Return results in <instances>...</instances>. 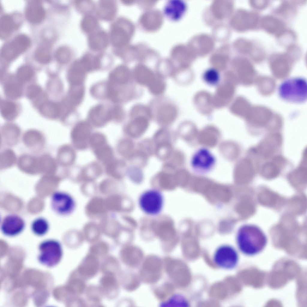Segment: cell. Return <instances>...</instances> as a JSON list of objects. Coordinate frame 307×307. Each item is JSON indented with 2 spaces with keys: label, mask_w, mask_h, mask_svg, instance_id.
Listing matches in <instances>:
<instances>
[{
  "label": "cell",
  "mask_w": 307,
  "mask_h": 307,
  "mask_svg": "<svg viewBox=\"0 0 307 307\" xmlns=\"http://www.w3.org/2000/svg\"><path fill=\"white\" fill-rule=\"evenodd\" d=\"M236 242L240 251L248 256L256 255L265 247L267 239L261 229L253 225H246L239 229Z\"/></svg>",
  "instance_id": "cell-1"
},
{
  "label": "cell",
  "mask_w": 307,
  "mask_h": 307,
  "mask_svg": "<svg viewBox=\"0 0 307 307\" xmlns=\"http://www.w3.org/2000/svg\"><path fill=\"white\" fill-rule=\"evenodd\" d=\"M130 121L124 128L125 133L137 137L147 129L152 119L151 109L148 105L141 103L134 104L129 114Z\"/></svg>",
  "instance_id": "cell-2"
},
{
  "label": "cell",
  "mask_w": 307,
  "mask_h": 307,
  "mask_svg": "<svg viewBox=\"0 0 307 307\" xmlns=\"http://www.w3.org/2000/svg\"><path fill=\"white\" fill-rule=\"evenodd\" d=\"M151 110L152 119L162 126L172 123L176 119L177 110L174 102L163 95L154 97L148 104Z\"/></svg>",
  "instance_id": "cell-3"
},
{
  "label": "cell",
  "mask_w": 307,
  "mask_h": 307,
  "mask_svg": "<svg viewBox=\"0 0 307 307\" xmlns=\"http://www.w3.org/2000/svg\"><path fill=\"white\" fill-rule=\"evenodd\" d=\"M278 92L281 98L286 101L302 103L307 99L306 80L301 77L288 79L280 84Z\"/></svg>",
  "instance_id": "cell-4"
},
{
  "label": "cell",
  "mask_w": 307,
  "mask_h": 307,
  "mask_svg": "<svg viewBox=\"0 0 307 307\" xmlns=\"http://www.w3.org/2000/svg\"><path fill=\"white\" fill-rule=\"evenodd\" d=\"M163 270L162 259L151 254L145 258L138 274L142 282L154 285L161 279Z\"/></svg>",
  "instance_id": "cell-5"
},
{
  "label": "cell",
  "mask_w": 307,
  "mask_h": 307,
  "mask_svg": "<svg viewBox=\"0 0 307 307\" xmlns=\"http://www.w3.org/2000/svg\"><path fill=\"white\" fill-rule=\"evenodd\" d=\"M164 201L162 192L158 189L153 188L145 191L141 194L138 204L144 213L149 216H154L161 212Z\"/></svg>",
  "instance_id": "cell-6"
},
{
  "label": "cell",
  "mask_w": 307,
  "mask_h": 307,
  "mask_svg": "<svg viewBox=\"0 0 307 307\" xmlns=\"http://www.w3.org/2000/svg\"><path fill=\"white\" fill-rule=\"evenodd\" d=\"M39 249V262L49 267L55 266L60 261L62 255V250L60 243L54 239H48L41 242Z\"/></svg>",
  "instance_id": "cell-7"
},
{
  "label": "cell",
  "mask_w": 307,
  "mask_h": 307,
  "mask_svg": "<svg viewBox=\"0 0 307 307\" xmlns=\"http://www.w3.org/2000/svg\"><path fill=\"white\" fill-rule=\"evenodd\" d=\"M213 261L217 267L226 270H231L236 267L239 261L238 252L233 246L224 244L218 247L214 251Z\"/></svg>",
  "instance_id": "cell-8"
},
{
  "label": "cell",
  "mask_w": 307,
  "mask_h": 307,
  "mask_svg": "<svg viewBox=\"0 0 307 307\" xmlns=\"http://www.w3.org/2000/svg\"><path fill=\"white\" fill-rule=\"evenodd\" d=\"M92 126L87 121L77 123L72 129L70 137L72 145L79 151H84L89 147V141L92 133Z\"/></svg>",
  "instance_id": "cell-9"
},
{
  "label": "cell",
  "mask_w": 307,
  "mask_h": 307,
  "mask_svg": "<svg viewBox=\"0 0 307 307\" xmlns=\"http://www.w3.org/2000/svg\"><path fill=\"white\" fill-rule=\"evenodd\" d=\"M25 226V221L21 216L16 214L10 213L3 217L0 223V229L4 235L13 237L21 234Z\"/></svg>",
  "instance_id": "cell-10"
},
{
  "label": "cell",
  "mask_w": 307,
  "mask_h": 307,
  "mask_svg": "<svg viewBox=\"0 0 307 307\" xmlns=\"http://www.w3.org/2000/svg\"><path fill=\"white\" fill-rule=\"evenodd\" d=\"M30 40L24 35H20L3 46L1 53L2 56L7 60L13 59L25 50L28 47Z\"/></svg>",
  "instance_id": "cell-11"
},
{
  "label": "cell",
  "mask_w": 307,
  "mask_h": 307,
  "mask_svg": "<svg viewBox=\"0 0 307 307\" xmlns=\"http://www.w3.org/2000/svg\"><path fill=\"white\" fill-rule=\"evenodd\" d=\"M72 198L68 193L56 191L51 195V207L55 213L61 216L67 215L72 211L74 207Z\"/></svg>",
  "instance_id": "cell-12"
},
{
  "label": "cell",
  "mask_w": 307,
  "mask_h": 307,
  "mask_svg": "<svg viewBox=\"0 0 307 307\" xmlns=\"http://www.w3.org/2000/svg\"><path fill=\"white\" fill-rule=\"evenodd\" d=\"M215 159L207 149L202 148L193 154L191 160L192 168L198 172L205 173L210 170L215 163Z\"/></svg>",
  "instance_id": "cell-13"
},
{
  "label": "cell",
  "mask_w": 307,
  "mask_h": 307,
  "mask_svg": "<svg viewBox=\"0 0 307 307\" xmlns=\"http://www.w3.org/2000/svg\"><path fill=\"white\" fill-rule=\"evenodd\" d=\"M88 120L92 126L98 128L104 127L112 120L111 109L102 104L97 105L90 110Z\"/></svg>",
  "instance_id": "cell-14"
},
{
  "label": "cell",
  "mask_w": 307,
  "mask_h": 307,
  "mask_svg": "<svg viewBox=\"0 0 307 307\" xmlns=\"http://www.w3.org/2000/svg\"><path fill=\"white\" fill-rule=\"evenodd\" d=\"M120 256L124 264L133 269L140 267L145 258L143 251L134 247L123 249L120 252Z\"/></svg>",
  "instance_id": "cell-15"
},
{
  "label": "cell",
  "mask_w": 307,
  "mask_h": 307,
  "mask_svg": "<svg viewBox=\"0 0 307 307\" xmlns=\"http://www.w3.org/2000/svg\"><path fill=\"white\" fill-rule=\"evenodd\" d=\"M109 82L121 88L129 85L134 81L132 72L125 66H118L114 69L109 74Z\"/></svg>",
  "instance_id": "cell-16"
},
{
  "label": "cell",
  "mask_w": 307,
  "mask_h": 307,
  "mask_svg": "<svg viewBox=\"0 0 307 307\" xmlns=\"http://www.w3.org/2000/svg\"><path fill=\"white\" fill-rule=\"evenodd\" d=\"M99 267L97 259L94 255H89L83 260L78 268L77 272L83 278H90L95 275Z\"/></svg>",
  "instance_id": "cell-17"
},
{
  "label": "cell",
  "mask_w": 307,
  "mask_h": 307,
  "mask_svg": "<svg viewBox=\"0 0 307 307\" xmlns=\"http://www.w3.org/2000/svg\"><path fill=\"white\" fill-rule=\"evenodd\" d=\"M133 79L139 86L147 88L152 83L157 76L156 73L146 67L139 66L132 71Z\"/></svg>",
  "instance_id": "cell-18"
},
{
  "label": "cell",
  "mask_w": 307,
  "mask_h": 307,
  "mask_svg": "<svg viewBox=\"0 0 307 307\" xmlns=\"http://www.w3.org/2000/svg\"><path fill=\"white\" fill-rule=\"evenodd\" d=\"M88 72L81 58L75 60L72 64L68 73V79L71 85L83 84Z\"/></svg>",
  "instance_id": "cell-19"
},
{
  "label": "cell",
  "mask_w": 307,
  "mask_h": 307,
  "mask_svg": "<svg viewBox=\"0 0 307 307\" xmlns=\"http://www.w3.org/2000/svg\"><path fill=\"white\" fill-rule=\"evenodd\" d=\"M75 149L69 144L61 146L57 153V162L64 167H70L74 164L77 157Z\"/></svg>",
  "instance_id": "cell-20"
},
{
  "label": "cell",
  "mask_w": 307,
  "mask_h": 307,
  "mask_svg": "<svg viewBox=\"0 0 307 307\" xmlns=\"http://www.w3.org/2000/svg\"><path fill=\"white\" fill-rule=\"evenodd\" d=\"M45 16V12L41 2L38 1H32L28 4L25 11V16L27 20L33 23L41 22Z\"/></svg>",
  "instance_id": "cell-21"
},
{
  "label": "cell",
  "mask_w": 307,
  "mask_h": 307,
  "mask_svg": "<svg viewBox=\"0 0 307 307\" xmlns=\"http://www.w3.org/2000/svg\"><path fill=\"white\" fill-rule=\"evenodd\" d=\"M186 6L185 3L181 0L170 1L166 4L164 9L165 14L169 19L177 20L184 14Z\"/></svg>",
  "instance_id": "cell-22"
},
{
  "label": "cell",
  "mask_w": 307,
  "mask_h": 307,
  "mask_svg": "<svg viewBox=\"0 0 307 307\" xmlns=\"http://www.w3.org/2000/svg\"><path fill=\"white\" fill-rule=\"evenodd\" d=\"M37 158L30 155L24 154L18 159V167L21 171L28 174L40 173L39 160Z\"/></svg>",
  "instance_id": "cell-23"
},
{
  "label": "cell",
  "mask_w": 307,
  "mask_h": 307,
  "mask_svg": "<svg viewBox=\"0 0 307 307\" xmlns=\"http://www.w3.org/2000/svg\"><path fill=\"white\" fill-rule=\"evenodd\" d=\"M103 171L101 165L97 161H93L81 168L78 173V176L84 180H93L100 177Z\"/></svg>",
  "instance_id": "cell-24"
},
{
  "label": "cell",
  "mask_w": 307,
  "mask_h": 307,
  "mask_svg": "<svg viewBox=\"0 0 307 307\" xmlns=\"http://www.w3.org/2000/svg\"><path fill=\"white\" fill-rule=\"evenodd\" d=\"M152 288L154 295L162 303L166 301L174 294L175 287L170 281H166Z\"/></svg>",
  "instance_id": "cell-25"
},
{
  "label": "cell",
  "mask_w": 307,
  "mask_h": 307,
  "mask_svg": "<svg viewBox=\"0 0 307 307\" xmlns=\"http://www.w3.org/2000/svg\"><path fill=\"white\" fill-rule=\"evenodd\" d=\"M91 34L88 38L90 47L95 51L101 50L107 46L108 37L107 34L104 31L98 30Z\"/></svg>",
  "instance_id": "cell-26"
},
{
  "label": "cell",
  "mask_w": 307,
  "mask_h": 307,
  "mask_svg": "<svg viewBox=\"0 0 307 307\" xmlns=\"http://www.w3.org/2000/svg\"><path fill=\"white\" fill-rule=\"evenodd\" d=\"M125 166L124 161L115 158L104 165L105 171L107 175L118 179L121 177L124 174Z\"/></svg>",
  "instance_id": "cell-27"
},
{
  "label": "cell",
  "mask_w": 307,
  "mask_h": 307,
  "mask_svg": "<svg viewBox=\"0 0 307 307\" xmlns=\"http://www.w3.org/2000/svg\"><path fill=\"white\" fill-rule=\"evenodd\" d=\"M97 14L102 19L111 20L115 15L116 7L115 2L112 1H101L98 4Z\"/></svg>",
  "instance_id": "cell-28"
},
{
  "label": "cell",
  "mask_w": 307,
  "mask_h": 307,
  "mask_svg": "<svg viewBox=\"0 0 307 307\" xmlns=\"http://www.w3.org/2000/svg\"><path fill=\"white\" fill-rule=\"evenodd\" d=\"M92 151L97 160L104 166L115 158L114 150L108 143Z\"/></svg>",
  "instance_id": "cell-29"
},
{
  "label": "cell",
  "mask_w": 307,
  "mask_h": 307,
  "mask_svg": "<svg viewBox=\"0 0 307 307\" xmlns=\"http://www.w3.org/2000/svg\"><path fill=\"white\" fill-rule=\"evenodd\" d=\"M122 278V283L124 289L129 291L136 290L142 282L138 274L130 271L124 273Z\"/></svg>",
  "instance_id": "cell-30"
},
{
  "label": "cell",
  "mask_w": 307,
  "mask_h": 307,
  "mask_svg": "<svg viewBox=\"0 0 307 307\" xmlns=\"http://www.w3.org/2000/svg\"><path fill=\"white\" fill-rule=\"evenodd\" d=\"M50 228L49 222L45 218L40 217L36 218L31 222L30 229L32 232L38 236L46 234Z\"/></svg>",
  "instance_id": "cell-31"
},
{
  "label": "cell",
  "mask_w": 307,
  "mask_h": 307,
  "mask_svg": "<svg viewBox=\"0 0 307 307\" xmlns=\"http://www.w3.org/2000/svg\"><path fill=\"white\" fill-rule=\"evenodd\" d=\"M157 75L154 81L147 88L149 93L154 97L163 95L167 88L165 79Z\"/></svg>",
  "instance_id": "cell-32"
},
{
  "label": "cell",
  "mask_w": 307,
  "mask_h": 307,
  "mask_svg": "<svg viewBox=\"0 0 307 307\" xmlns=\"http://www.w3.org/2000/svg\"><path fill=\"white\" fill-rule=\"evenodd\" d=\"M85 94L83 84L71 85L69 92L70 103L73 106L79 105L82 101Z\"/></svg>",
  "instance_id": "cell-33"
},
{
  "label": "cell",
  "mask_w": 307,
  "mask_h": 307,
  "mask_svg": "<svg viewBox=\"0 0 307 307\" xmlns=\"http://www.w3.org/2000/svg\"><path fill=\"white\" fill-rule=\"evenodd\" d=\"M14 19L13 16L9 14H5L1 17L0 28L2 33L10 34L16 28L18 24Z\"/></svg>",
  "instance_id": "cell-34"
},
{
  "label": "cell",
  "mask_w": 307,
  "mask_h": 307,
  "mask_svg": "<svg viewBox=\"0 0 307 307\" xmlns=\"http://www.w3.org/2000/svg\"><path fill=\"white\" fill-rule=\"evenodd\" d=\"M108 143L106 136L98 132L93 133L89 141V147L93 150Z\"/></svg>",
  "instance_id": "cell-35"
},
{
  "label": "cell",
  "mask_w": 307,
  "mask_h": 307,
  "mask_svg": "<svg viewBox=\"0 0 307 307\" xmlns=\"http://www.w3.org/2000/svg\"><path fill=\"white\" fill-rule=\"evenodd\" d=\"M100 282L102 288L106 291L112 292L118 290V284L112 274H106L101 279Z\"/></svg>",
  "instance_id": "cell-36"
},
{
  "label": "cell",
  "mask_w": 307,
  "mask_h": 307,
  "mask_svg": "<svg viewBox=\"0 0 307 307\" xmlns=\"http://www.w3.org/2000/svg\"><path fill=\"white\" fill-rule=\"evenodd\" d=\"M88 14L84 16L81 23L82 29L87 32L96 29L98 25L97 20L95 16Z\"/></svg>",
  "instance_id": "cell-37"
},
{
  "label": "cell",
  "mask_w": 307,
  "mask_h": 307,
  "mask_svg": "<svg viewBox=\"0 0 307 307\" xmlns=\"http://www.w3.org/2000/svg\"><path fill=\"white\" fill-rule=\"evenodd\" d=\"M160 305L162 306H186L188 303L186 299L183 296L174 293L166 301L161 303Z\"/></svg>",
  "instance_id": "cell-38"
},
{
  "label": "cell",
  "mask_w": 307,
  "mask_h": 307,
  "mask_svg": "<svg viewBox=\"0 0 307 307\" xmlns=\"http://www.w3.org/2000/svg\"><path fill=\"white\" fill-rule=\"evenodd\" d=\"M35 56L39 61L43 63L49 62L51 59V53L49 46L42 45L39 47L36 50Z\"/></svg>",
  "instance_id": "cell-39"
},
{
  "label": "cell",
  "mask_w": 307,
  "mask_h": 307,
  "mask_svg": "<svg viewBox=\"0 0 307 307\" xmlns=\"http://www.w3.org/2000/svg\"><path fill=\"white\" fill-rule=\"evenodd\" d=\"M203 79L207 84L212 85L217 84L219 80L218 72L214 68H209L206 70L203 75Z\"/></svg>",
  "instance_id": "cell-40"
},
{
  "label": "cell",
  "mask_w": 307,
  "mask_h": 307,
  "mask_svg": "<svg viewBox=\"0 0 307 307\" xmlns=\"http://www.w3.org/2000/svg\"><path fill=\"white\" fill-rule=\"evenodd\" d=\"M130 142L128 139L124 138L120 140L117 146V150L119 154L125 157L129 156Z\"/></svg>",
  "instance_id": "cell-41"
},
{
  "label": "cell",
  "mask_w": 307,
  "mask_h": 307,
  "mask_svg": "<svg viewBox=\"0 0 307 307\" xmlns=\"http://www.w3.org/2000/svg\"><path fill=\"white\" fill-rule=\"evenodd\" d=\"M69 48L62 47L58 49L56 52L55 56L59 61L64 62L69 61L72 56L71 52Z\"/></svg>",
  "instance_id": "cell-42"
},
{
  "label": "cell",
  "mask_w": 307,
  "mask_h": 307,
  "mask_svg": "<svg viewBox=\"0 0 307 307\" xmlns=\"http://www.w3.org/2000/svg\"><path fill=\"white\" fill-rule=\"evenodd\" d=\"M70 290L71 293L80 294L82 293L85 288V284L81 279L74 278L70 282Z\"/></svg>",
  "instance_id": "cell-43"
},
{
  "label": "cell",
  "mask_w": 307,
  "mask_h": 307,
  "mask_svg": "<svg viewBox=\"0 0 307 307\" xmlns=\"http://www.w3.org/2000/svg\"><path fill=\"white\" fill-rule=\"evenodd\" d=\"M112 120L116 122L122 121L124 118L126 114L124 109L120 106H115L111 108Z\"/></svg>",
  "instance_id": "cell-44"
},
{
  "label": "cell",
  "mask_w": 307,
  "mask_h": 307,
  "mask_svg": "<svg viewBox=\"0 0 307 307\" xmlns=\"http://www.w3.org/2000/svg\"><path fill=\"white\" fill-rule=\"evenodd\" d=\"M107 248L105 246L93 247L90 250V253L93 255L103 256L106 255L108 252Z\"/></svg>",
  "instance_id": "cell-45"
}]
</instances>
